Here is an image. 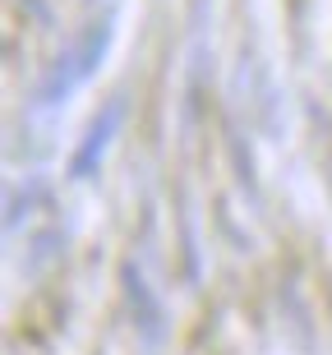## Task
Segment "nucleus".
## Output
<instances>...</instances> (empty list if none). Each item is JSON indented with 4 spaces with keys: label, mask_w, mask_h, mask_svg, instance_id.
<instances>
[{
    "label": "nucleus",
    "mask_w": 332,
    "mask_h": 355,
    "mask_svg": "<svg viewBox=\"0 0 332 355\" xmlns=\"http://www.w3.org/2000/svg\"><path fill=\"white\" fill-rule=\"evenodd\" d=\"M107 46H111V24H93L88 33H83L79 46H74V51H65L51 65V74H46V83H42V92H37V102L42 106L65 102L79 83H88L97 74V65L107 60Z\"/></svg>",
    "instance_id": "nucleus-1"
},
{
    "label": "nucleus",
    "mask_w": 332,
    "mask_h": 355,
    "mask_svg": "<svg viewBox=\"0 0 332 355\" xmlns=\"http://www.w3.org/2000/svg\"><path fill=\"white\" fill-rule=\"evenodd\" d=\"M120 120H125V97H111V102L93 116V125H88V134H83L79 153H74V162H69V175H74V180H88V175L102 166L111 139L120 134Z\"/></svg>",
    "instance_id": "nucleus-2"
}]
</instances>
